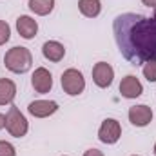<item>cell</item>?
<instances>
[{
  "label": "cell",
  "instance_id": "obj_1",
  "mask_svg": "<svg viewBox=\"0 0 156 156\" xmlns=\"http://www.w3.org/2000/svg\"><path fill=\"white\" fill-rule=\"evenodd\" d=\"M113 33L122 56L133 66L156 62V15L144 16L136 13L118 15Z\"/></svg>",
  "mask_w": 156,
  "mask_h": 156
},
{
  "label": "cell",
  "instance_id": "obj_2",
  "mask_svg": "<svg viewBox=\"0 0 156 156\" xmlns=\"http://www.w3.org/2000/svg\"><path fill=\"white\" fill-rule=\"evenodd\" d=\"M4 66H5V69H9L11 73H16V75L27 73L31 69V66H33V55H31V51L27 47L15 45L5 53Z\"/></svg>",
  "mask_w": 156,
  "mask_h": 156
},
{
  "label": "cell",
  "instance_id": "obj_3",
  "mask_svg": "<svg viewBox=\"0 0 156 156\" xmlns=\"http://www.w3.org/2000/svg\"><path fill=\"white\" fill-rule=\"evenodd\" d=\"M5 129L11 136L15 138H22L27 134L29 131V123H27V118L20 113V109L16 105H11L7 115H5Z\"/></svg>",
  "mask_w": 156,
  "mask_h": 156
},
{
  "label": "cell",
  "instance_id": "obj_4",
  "mask_svg": "<svg viewBox=\"0 0 156 156\" xmlns=\"http://www.w3.org/2000/svg\"><path fill=\"white\" fill-rule=\"evenodd\" d=\"M62 89L69 94V96H78L80 93H83L85 89V78L78 69H66L62 73Z\"/></svg>",
  "mask_w": 156,
  "mask_h": 156
},
{
  "label": "cell",
  "instance_id": "obj_5",
  "mask_svg": "<svg viewBox=\"0 0 156 156\" xmlns=\"http://www.w3.org/2000/svg\"><path fill=\"white\" fill-rule=\"evenodd\" d=\"M122 136V125L120 122L115 118H107L102 122L100 129H98V140L102 144H107V145H113L116 144Z\"/></svg>",
  "mask_w": 156,
  "mask_h": 156
},
{
  "label": "cell",
  "instance_id": "obj_6",
  "mask_svg": "<svg viewBox=\"0 0 156 156\" xmlns=\"http://www.w3.org/2000/svg\"><path fill=\"white\" fill-rule=\"evenodd\" d=\"M113 78H115V69H113L107 62H98V64H94V67H93V82H94L98 87H102V89L109 87V85L113 83Z\"/></svg>",
  "mask_w": 156,
  "mask_h": 156
},
{
  "label": "cell",
  "instance_id": "obj_7",
  "mask_svg": "<svg viewBox=\"0 0 156 156\" xmlns=\"http://www.w3.org/2000/svg\"><path fill=\"white\" fill-rule=\"evenodd\" d=\"M142 93H144V85L134 75H127L125 78H122V82H120V94L123 98L133 100V98L142 96Z\"/></svg>",
  "mask_w": 156,
  "mask_h": 156
},
{
  "label": "cell",
  "instance_id": "obj_8",
  "mask_svg": "<svg viewBox=\"0 0 156 156\" xmlns=\"http://www.w3.org/2000/svg\"><path fill=\"white\" fill-rule=\"evenodd\" d=\"M31 85L40 94L49 93L51 87H53V76H51V73L45 67H37L35 73H33V76H31Z\"/></svg>",
  "mask_w": 156,
  "mask_h": 156
},
{
  "label": "cell",
  "instance_id": "obj_9",
  "mask_svg": "<svg viewBox=\"0 0 156 156\" xmlns=\"http://www.w3.org/2000/svg\"><path fill=\"white\" fill-rule=\"evenodd\" d=\"M27 111L35 118H47L58 111V104L53 100H35L27 105Z\"/></svg>",
  "mask_w": 156,
  "mask_h": 156
},
{
  "label": "cell",
  "instance_id": "obj_10",
  "mask_svg": "<svg viewBox=\"0 0 156 156\" xmlns=\"http://www.w3.org/2000/svg\"><path fill=\"white\" fill-rule=\"evenodd\" d=\"M151 120H153V109L145 104L134 105L129 109V122L136 127H145L151 123Z\"/></svg>",
  "mask_w": 156,
  "mask_h": 156
},
{
  "label": "cell",
  "instance_id": "obj_11",
  "mask_svg": "<svg viewBox=\"0 0 156 156\" xmlns=\"http://www.w3.org/2000/svg\"><path fill=\"white\" fill-rule=\"evenodd\" d=\"M16 31H18V35L22 38L31 40L35 38L37 33H38V24H37L35 18H31L27 15H22V16L16 18Z\"/></svg>",
  "mask_w": 156,
  "mask_h": 156
},
{
  "label": "cell",
  "instance_id": "obj_12",
  "mask_svg": "<svg viewBox=\"0 0 156 156\" xmlns=\"http://www.w3.org/2000/svg\"><path fill=\"white\" fill-rule=\"evenodd\" d=\"M42 55L49 60V62H60L66 56V47L56 42V40H47L42 45Z\"/></svg>",
  "mask_w": 156,
  "mask_h": 156
},
{
  "label": "cell",
  "instance_id": "obj_13",
  "mask_svg": "<svg viewBox=\"0 0 156 156\" xmlns=\"http://www.w3.org/2000/svg\"><path fill=\"white\" fill-rule=\"evenodd\" d=\"M16 96V83L9 78H0V105H7Z\"/></svg>",
  "mask_w": 156,
  "mask_h": 156
},
{
  "label": "cell",
  "instance_id": "obj_14",
  "mask_svg": "<svg viewBox=\"0 0 156 156\" xmlns=\"http://www.w3.org/2000/svg\"><path fill=\"white\" fill-rule=\"evenodd\" d=\"M78 9L83 16L96 18L102 11V2L100 0H78Z\"/></svg>",
  "mask_w": 156,
  "mask_h": 156
},
{
  "label": "cell",
  "instance_id": "obj_15",
  "mask_svg": "<svg viewBox=\"0 0 156 156\" xmlns=\"http://www.w3.org/2000/svg\"><path fill=\"white\" fill-rule=\"evenodd\" d=\"M29 9L38 16H45L55 9V0H29Z\"/></svg>",
  "mask_w": 156,
  "mask_h": 156
},
{
  "label": "cell",
  "instance_id": "obj_16",
  "mask_svg": "<svg viewBox=\"0 0 156 156\" xmlns=\"http://www.w3.org/2000/svg\"><path fill=\"white\" fill-rule=\"evenodd\" d=\"M0 156H16L15 145L5 140H0Z\"/></svg>",
  "mask_w": 156,
  "mask_h": 156
},
{
  "label": "cell",
  "instance_id": "obj_17",
  "mask_svg": "<svg viewBox=\"0 0 156 156\" xmlns=\"http://www.w3.org/2000/svg\"><path fill=\"white\" fill-rule=\"evenodd\" d=\"M144 76L149 82H156V62H147L144 66Z\"/></svg>",
  "mask_w": 156,
  "mask_h": 156
},
{
  "label": "cell",
  "instance_id": "obj_18",
  "mask_svg": "<svg viewBox=\"0 0 156 156\" xmlns=\"http://www.w3.org/2000/svg\"><path fill=\"white\" fill-rule=\"evenodd\" d=\"M11 37V27L5 20H0V45H4Z\"/></svg>",
  "mask_w": 156,
  "mask_h": 156
},
{
  "label": "cell",
  "instance_id": "obj_19",
  "mask_svg": "<svg viewBox=\"0 0 156 156\" xmlns=\"http://www.w3.org/2000/svg\"><path fill=\"white\" fill-rule=\"evenodd\" d=\"M83 156H104L102 151H98V149H89V151H85Z\"/></svg>",
  "mask_w": 156,
  "mask_h": 156
},
{
  "label": "cell",
  "instance_id": "obj_20",
  "mask_svg": "<svg viewBox=\"0 0 156 156\" xmlns=\"http://www.w3.org/2000/svg\"><path fill=\"white\" fill-rule=\"evenodd\" d=\"M142 4L147 7H156V0H142Z\"/></svg>",
  "mask_w": 156,
  "mask_h": 156
},
{
  "label": "cell",
  "instance_id": "obj_21",
  "mask_svg": "<svg viewBox=\"0 0 156 156\" xmlns=\"http://www.w3.org/2000/svg\"><path fill=\"white\" fill-rule=\"evenodd\" d=\"M4 127H5V116L0 113V129H4Z\"/></svg>",
  "mask_w": 156,
  "mask_h": 156
},
{
  "label": "cell",
  "instance_id": "obj_22",
  "mask_svg": "<svg viewBox=\"0 0 156 156\" xmlns=\"http://www.w3.org/2000/svg\"><path fill=\"white\" fill-rule=\"evenodd\" d=\"M154 154H156V144H154Z\"/></svg>",
  "mask_w": 156,
  "mask_h": 156
},
{
  "label": "cell",
  "instance_id": "obj_23",
  "mask_svg": "<svg viewBox=\"0 0 156 156\" xmlns=\"http://www.w3.org/2000/svg\"><path fill=\"white\" fill-rule=\"evenodd\" d=\"M133 156H140V154H133Z\"/></svg>",
  "mask_w": 156,
  "mask_h": 156
}]
</instances>
